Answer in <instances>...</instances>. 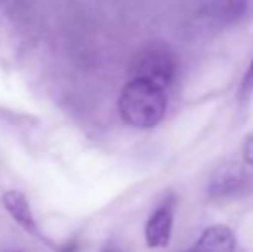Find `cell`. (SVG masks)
<instances>
[{
	"mask_svg": "<svg viewBox=\"0 0 253 252\" xmlns=\"http://www.w3.org/2000/svg\"><path fill=\"white\" fill-rule=\"evenodd\" d=\"M245 159H247V162H250L253 166V137L247 142V145H245Z\"/></svg>",
	"mask_w": 253,
	"mask_h": 252,
	"instance_id": "cell-8",
	"label": "cell"
},
{
	"mask_svg": "<svg viewBox=\"0 0 253 252\" xmlns=\"http://www.w3.org/2000/svg\"><path fill=\"white\" fill-rule=\"evenodd\" d=\"M210 14L215 19L222 23H233L245 16L248 9L247 2H222V3H210Z\"/></svg>",
	"mask_w": 253,
	"mask_h": 252,
	"instance_id": "cell-6",
	"label": "cell"
},
{
	"mask_svg": "<svg viewBox=\"0 0 253 252\" xmlns=\"http://www.w3.org/2000/svg\"><path fill=\"white\" fill-rule=\"evenodd\" d=\"M174 223V199L169 197L150 214L145 226V240L152 249L166 247L170 240Z\"/></svg>",
	"mask_w": 253,
	"mask_h": 252,
	"instance_id": "cell-3",
	"label": "cell"
},
{
	"mask_svg": "<svg viewBox=\"0 0 253 252\" xmlns=\"http://www.w3.org/2000/svg\"><path fill=\"white\" fill-rule=\"evenodd\" d=\"M177 64L172 52L164 45H148L131 64V80H143L166 90L176 78Z\"/></svg>",
	"mask_w": 253,
	"mask_h": 252,
	"instance_id": "cell-2",
	"label": "cell"
},
{
	"mask_svg": "<svg viewBox=\"0 0 253 252\" xmlns=\"http://www.w3.org/2000/svg\"><path fill=\"white\" fill-rule=\"evenodd\" d=\"M109 252H112V251H109Z\"/></svg>",
	"mask_w": 253,
	"mask_h": 252,
	"instance_id": "cell-9",
	"label": "cell"
},
{
	"mask_svg": "<svg viewBox=\"0 0 253 252\" xmlns=\"http://www.w3.org/2000/svg\"><path fill=\"white\" fill-rule=\"evenodd\" d=\"M167 109L166 90L143 80H131L119 97V112L133 128H153L164 119Z\"/></svg>",
	"mask_w": 253,
	"mask_h": 252,
	"instance_id": "cell-1",
	"label": "cell"
},
{
	"mask_svg": "<svg viewBox=\"0 0 253 252\" xmlns=\"http://www.w3.org/2000/svg\"><path fill=\"white\" fill-rule=\"evenodd\" d=\"M2 204H3V207H5V211L10 214V218H12L24 232H28L30 235L40 237L37 219H35L31 205H30V202H28V199L24 197L23 192H17V190L5 192L2 197Z\"/></svg>",
	"mask_w": 253,
	"mask_h": 252,
	"instance_id": "cell-4",
	"label": "cell"
},
{
	"mask_svg": "<svg viewBox=\"0 0 253 252\" xmlns=\"http://www.w3.org/2000/svg\"><path fill=\"white\" fill-rule=\"evenodd\" d=\"M234 249L236 239L233 230L224 225H213L203 230L190 252H234Z\"/></svg>",
	"mask_w": 253,
	"mask_h": 252,
	"instance_id": "cell-5",
	"label": "cell"
},
{
	"mask_svg": "<svg viewBox=\"0 0 253 252\" xmlns=\"http://www.w3.org/2000/svg\"><path fill=\"white\" fill-rule=\"evenodd\" d=\"M252 94H253V59H252V62L248 64L247 73H245L243 80H241V87H240L241 101H247Z\"/></svg>",
	"mask_w": 253,
	"mask_h": 252,
	"instance_id": "cell-7",
	"label": "cell"
}]
</instances>
